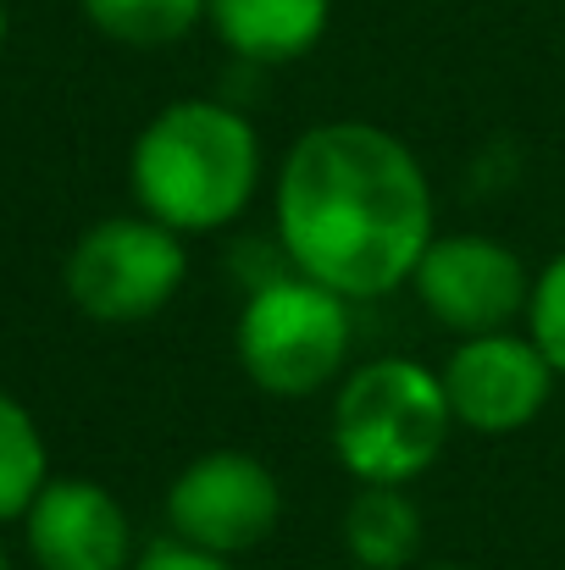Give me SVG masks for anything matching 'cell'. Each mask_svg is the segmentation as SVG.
<instances>
[{
    "instance_id": "6da1fadb",
    "label": "cell",
    "mask_w": 565,
    "mask_h": 570,
    "mask_svg": "<svg viewBox=\"0 0 565 570\" xmlns=\"http://www.w3.org/2000/svg\"><path fill=\"white\" fill-rule=\"evenodd\" d=\"M272 233L294 272L367 305L410 288V272L438 238V189L393 128L328 117L272 173Z\"/></svg>"
},
{
    "instance_id": "7a4b0ae2",
    "label": "cell",
    "mask_w": 565,
    "mask_h": 570,
    "mask_svg": "<svg viewBox=\"0 0 565 570\" xmlns=\"http://www.w3.org/2000/svg\"><path fill=\"white\" fill-rule=\"evenodd\" d=\"M266 184V150L244 111L211 95L167 100L128 150L134 205L184 238L227 233L244 222Z\"/></svg>"
},
{
    "instance_id": "3957f363",
    "label": "cell",
    "mask_w": 565,
    "mask_h": 570,
    "mask_svg": "<svg viewBox=\"0 0 565 570\" xmlns=\"http://www.w3.org/2000/svg\"><path fill=\"white\" fill-rule=\"evenodd\" d=\"M449 438H455V410L444 377L410 355L361 361L333 387L328 443L355 482L410 488L444 460Z\"/></svg>"
},
{
    "instance_id": "277c9868",
    "label": "cell",
    "mask_w": 565,
    "mask_h": 570,
    "mask_svg": "<svg viewBox=\"0 0 565 570\" xmlns=\"http://www.w3.org/2000/svg\"><path fill=\"white\" fill-rule=\"evenodd\" d=\"M350 355L355 299L333 294L328 283L283 266L244 294L233 322V361L255 393L283 404L333 393L350 377Z\"/></svg>"
},
{
    "instance_id": "5b68a950",
    "label": "cell",
    "mask_w": 565,
    "mask_h": 570,
    "mask_svg": "<svg viewBox=\"0 0 565 570\" xmlns=\"http://www.w3.org/2000/svg\"><path fill=\"white\" fill-rule=\"evenodd\" d=\"M188 283V238L134 210L89 222L61 255V294L100 327L156 322Z\"/></svg>"
},
{
    "instance_id": "8992f818",
    "label": "cell",
    "mask_w": 565,
    "mask_h": 570,
    "mask_svg": "<svg viewBox=\"0 0 565 570\" xmlns=\"http://www.w3.org/2000/svg\"><path fill=\"white\" fill-rule=\"evenodd\" d=\"M162 515H167V538L222 560H244L277 538L283 482L250 449H205L173 476Z\"/></svg>"
},
{
    "instance_id": "52a82bcc",
    "label": "cell",
    "mask_w": 565,
    "mask_h": 570,
    "mask_svg": "<svg viewBox=\"0 0 565 570\" xmlns=\"http://www.w3.org/2000/svg\"><path fill=\"white\" fill-rule=\"evenodd\" d=\"M410 294L427 322L455 338H477L527 322L533 272L522 249L494 233H438L410 272Z\"/></svg>"
},
{
    "instance_id": "ba28073f",
    "label": "cell",
    "mask_w": 565,
    "mask_h": 570,
    "mask_svg": "<svg viewBox=\"0 0 565 570\" xmlns=\"http://www.w3.org/2000/svg\"><path fill=\"white\" fill-rule=\"evenodd\" d=\"M438 377H444V393H449L455 426L477 432V438L527 432L549 410V399L561 387L555 361L533 344L527 327H499V333L455 338V350L438 366Z\"/></svg>"
},
{
    "instance_id": "9c48e42d",
    "label": "cell",
    "mask_w": 565,
    "mask_h": 570,
    "mask_svg": "<svg viewBox=\"0 0 565 570\" xmlns=\"http://www.w3.org/2000/svg\"><path fill=\"white\" fill-rule=\"evenodd\" d=\"M17 527L33 570H134L139 560L123 499L95 476H50Z\"/></svg>"
},
{
    "instance_id": "30bf717a",
    "label": "cell",
    "mask_w": 565,
    "mask_h": 570,
    "mask_svg": "<svg viewBox=\"0 0 565 570\" xmlns=\"http://www.w3.org/2000/svg\"><path fill=\"white\" fill-rule=\"evenodd\" d=\"M333 22V0H205V28L250 67L305 61Z\"/></svg>"
},
{
    "instance_id": "8fae6325",
    "label": "cell",
    "mask_w": 565,
    "mask_h": 570,
    "mask_svg": "<svg viewBox=\"0 0 565 570\" xmlns=\"http://www.w3.org/2000/svg\"><path fill=\"white\" fill-rule=\"evenodd\" d=\"M339 543L355 570H416L427 549V521L410 488L388 482H355L344 515H339Z\"/></svg>"
},
{
    "instance_id": "7c38bea8",
    "label": "cell",
    "mask_w": 565,
    "mask_h": 570,
    "mask_svg": "<svg viewBox=\"0 0 565 570\" xmlns=\"http://www.w3.org/2000/svg\"><path fill=\"white\" fill-rule=\"evenodd\" d=\"M50 476V443L33 410L0 387V527H17Z\"/></svg>"
},
{
    "instance_id": "4fadbf2b",
    "label": "cell",
    "mask_w": 565,
    "mask_h": 570,
    "mask_svg": "<svg viewBox=\"0 0 565 570\" xmlns=\"http://www.w3.org/2000/svg\"><path fill=\"white\" fill-rule=\"evenodd\" d=\"M84 22L128 50H167L205 28V0H78Z\"/></svg>"
},
{
    "instance_id": "5bb4252c",
    "label": "cell",
    "mask_w": 565,
    "mask_h": 570,
    "mask_svg": "<svg viewBox=\"0 0 565 570\" xmlns=\"http://www.w3.org/2000/svg\"><path fill=\"white\" fill-rule=\"evenodd\" d=\"M527 333H533V344L555 361V372L565 377V249L561 255H549V261L533 272Z\"/></svg>"
},
{
    "instance_id": "9a60e30c",
    "label": "cell",
    "mask_w": 565,
    "mask_h": 570,
    "mask_svg": "<svg viewBox=\"0 0 565 570\" xmlns=\"http://www.w3.org/2000/svg\"><path fill=\"white\" fill-rule=\"evenodd\" d=\"M134 570H238V566L222 560V554H205L194 543H178V538H156V543L139 549Z\"/></svg>"
},
{
    "instance_id": "2e32d148",
    "label": "cell",
    "mask_w": 565,
    "mask_h": 570,
    "mask_svg": "<svg viewBox=\"0 0 565 570\" xmlns=\"http://www.w3.org/2000/svg\"><path fill=\"white\" fill-rule=\"evenodd\" d=\"M416 570H477V566H466V560H421Z\"/></svg>"
},
{
    "instance_id": "e0dca14e",
    "label": "cell",
    "mask_w": 565,
    "mask_h": 570,
    "mask_svg": "<svg viewBox=\"0 0 565 570\" xmlns=\"http://www.w3.org/2000/svg\"><path fill=\"white\" fill-rule=\"evenodd\" d=\"M6 39H11V11H6V0H0V50H6Z\"/></svg>"
},
{
    "instance_id": "ac0fdd59",
    "label": "cell",
    "mask_w": 565,
    "mask_h": 570,
    "mask_svg": "<svg viewBox=\"0 0 565 570\" xmlns=\"http://www.w3.org/2000/svg\"><path fill=\"white\" fill-rule=\"evenodd\" d=\"M0 570H11V554H6V543H0Z\"/></svg>"
},
{
    "instance_id": "d6986e66",
    "label": "cell",
    "mask_w": 565,
    "mask_h": 570,
    "mask_svg": "<svg viewBox=\"0 0 565 570\" xmlns=\"http://www.w3.org/2000/svg\"><path fill=\"white\" fill-rule=\"evenodd\" d=\"M350 570H355V566H350Z\"/></svg>"
}]
</instances>
